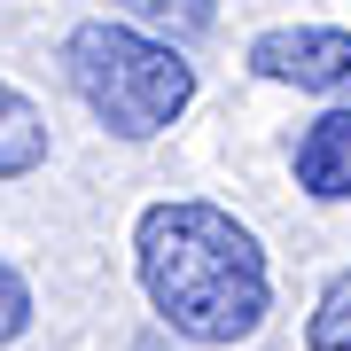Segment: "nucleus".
Returning <instances> with one entry per match:
<instances>
[{
  "label": "nucleus",
  "instance_id": "20e7f679",
  "mask_svg": "<svg viewBox=\"0 0 351 351\" xmlns=\"http://www.w3.org/2000/svg\"><path fill=\"white\" fill-rule=\"evenodd\" d=\"M289 172H297V188L313 203H351V101L320 110L289 141Z\"/></svg>",
  "mask_w": 351,
  "mask_h": 351
},
{
  "label": "nucleus",
  "instance_id": "6e6552de",
  "mask_svg": "<svg viewBox=\"0 0 351 351\" xmlns=\"http://www.w3.org/2000/svg\"><path fill=\"white\" fill-rule=\"evenodd\" d=\"M24 328H32V281L16 274L8 258H0V351L24 336Z\"/></svg>",
  "mask_w": 351,
  "mask_h": 351
},
{
  "label": "nucleus",
  "instance_id": "0eeeda50",
  "mask_svg": "<svg viewBox=\"0 0 351 351\" xmlns=\"http://www.w3.org/2000/svg\"><path fill=\"white\" fill-rule=\"evenodd\" d=\"M304 343H313V351H351V274H336L320 289L313 320H304Z\"/></svg>",
  "mask_w": 351,
  "mask_h": 351
},
{
  "label": "nucleus",
  "instance_id": "7ed1b4c3",
  "mask_svg": "<svg viewBox=\"0 0 351 351\" xmlns=\"http://www.w3.org/2000/svg\"><path fill=\"white\" fill-rule=\"evenodd\" d=\"M250 71L274 78V86H297V94L351 101V32H336V24H281V32H258V39H250Z\"/></svg>",
  "mask_w": 351,
  "mask_h": 351
},
{
  "label": "nucleus",
  "instance_id": "f257e3e1",
  "mask_svg": "<svg viewBox=\"0 0 351 351\" xmlns=\"http://www.w3.org/2000/svg\"><path fill=\"white\" fill-rule=\"evenodd\" d=\"M133 274L149 313L180 343H203V351L250 343L274 313V265H265L258 234L226 203H203V195L149 203L133 219Z\"/></svg>",
  "mask_w": 351,
  "mask_h": 351
},
{
  "label": "nucleus",
  "instance_id": "423d86ee",
  "mask_svg": "<svg viewBox=\"0 0 351 351\" xmlns=\"http://www.w3.org/2000/svg\"><path fill=\"white\" fill-rule=\"evenodd\" d=\"M125 24H149V32H164V39H203L219 24V0H110Z\"/></svg>",
  "mask_w": 351,
  "mask_h": 351
},
{
  "label": "nucleus",
  "instance_id": "39448f33",
  "mask_svg": "<svg viewBox=\"0 0 351 351\" xmlns=\"http://www.w3.org/2000/svg\"><path fill=\"white\" fill-rule=\"evenodd\" d=\"M47 117H39V101L24 94V86H8L0 78V180H24V172H39L47 164Z\"/></svg>",
  "mask_w": 351,
  "mask_h": 351
},
{
  "label": "nucleus",
  "instance_id": "f03ea898",
  "mask_svg": "<svg viewBox=\"0 0 351 351\" xmlns=\"http://www.w3.org/2000/svg\"><path fill=\"white\" fill-rule=\"evenodd\" d=\"M63 78H71V94L86 101L117 141L172 133L180 117H188V101H195V63L180 55V39H164L149 24H125V16L71 24Z\"/></svg>",
  "mask_w": 351,
  "mask_h": 351
}]
</instances>
